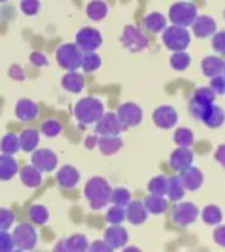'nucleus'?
Instances as JSON below:
<instances>
[{
	"instance_id": "obj_1",
	"label": "nucleus",
	"mask_w": 225,
	"mask_h": 252,
	"mask_svg": "<svg viewBox=\"0 0 225 252\" xmlns=\"http://www.w3.org/2000/svg\"><path fill=\"white\" fill-rule=\"evenodd\" d=\"M112 188L103 177H91L84 188V196L90 204L91 210H102L111 204Z\"/></svg>"
},
{
	"instance_id": "obj_2",
	"label": "nucleus",
	"mask_w": 225,
	"mask_h": 252,
	"mask_svg": "<svg viewBox=\"0 0 225 252\" xmlns=\"http://www.w3.org/2000/svg\"><path fill=\"white\" fill-rule=\"evenodd\" d=\"M103 114H105L103 103L97 97H93V96H87V97L81 99L74 108L75 118L81 124H87V126L97 123Z\"/></svg>"
},
{
	"instance_id": "obj_3",
	"label": "nucleus",
	"mask_w": 225,
	"mask_h": 252,
	"mask_svg": "<svg viewBox=\"0 0 225 252\" xmlns=\"http://www.w3.org/2000/svg\"><path fill=\"white\" fill-rule=\"evenodd\" d=\"M162 41L169 50L180 52V50H186L189 47V44L192 41V35H190L189 30L184 27L169 25L162 32Z\"/></svg>"
},
{
	"instance_id": "obj_4",
	"label": "nucleus",
	"mask_w": 225,
	"mask_h": 252,
	"mask_svg": "<svg viewBox=\"0 0 225 252\" xmlns=\"http://www.w3.org/2000/svg\"><path fill=\"white\" fill-rule=\"evenodd\" d=\"M83 50L75 43H65L56 50V61L60 68L66 71H77L81 66Z\"/></svg>"
},
{
	"instance_id": "obj_5",
	"label": "nucleus",
	"mask_w": 225,
	"mask_h": 252,
	"mask_svg": "<svg viewBox=\"0 0 225 252\" xmlns=\"http://www.w3.org/2000/svg\"><path fill=\"white\" fill-rule=\"evenodd\" d=\"M197 16V6L192 1H177L169 7V21L172 25L192 27Z\"/></svg>"
},
{
	"instance_id": "obj_6",
	"label": "nucleus",
	"mask_w": 225,
	"mask_h": 252,
	"mask_svg": "<svg viewBox=\"0 0 225 252\" xmlns=\"http://www.w3.org/2000/svg\"><path fill=\"white\" fill-rule=\"evenodd\" d=\"M13 245L22 251H31L37 247L38 235L31 223H19L12 232Z\"/></svg>"
},
{
	"instance_id": "obj_7",
	"label": "nucleus",
	"mask_w": 225,
	"mask_h": 252,
	"mask_svg": "<svg viewBox=\"0 0 225 252\" xmlns=\"http://www.w3.org/2000/svg\"><path fill=\"white\" fill-rule=\"evenodd\" d=\"M199 214H200V210L197 208V205L193 202H187V201L175 202L171 211L172 221L181 227H187L196 223V220L199 219Z\"/></svg>"
},
{
	"instance_id": "obj_8",
	"label": "nucleus",
	"mask_w": 225,
	"mask_h": 252,
	"mask_svg": "<svg viewBox=\"0 0 225 252\" xmlns=\"http://www.w3.org/2000/svg\"><path fill=\"white\" fill-rule=\"evenodd\" d=\"M121 43L127 50L136 52V53L149 47V38L136 25H125L122 37H121Z\"/></svg>"
},
{
	"instance_id": "obj_9",
	"label": "nucleus",
	"mask_w": 225,
	"mask_h": 252,
	"mask_svg": "<svg viewBox=\"0 0 225 252\" xmlns=\"http://www.w3.org/2000/svg\"><path fill=\"white\" fill-rule=\"evenodd\" d=\"M75 41H77L75 44L83 52H96L100 47V44H102V34L96 28L85 27V28H81L77 32Z\"/></svg>"
},
{
	"instance_id": "obj_10",
	"label": "nucleus",
	"mask_w": 225,
	"mask_h": 252,
	"mask_svg": "<svg viewBox=\"0 0 225 252\" xmlns=\"http://www.w3.org/2000/svg\"><path fill=\"white\" fill-rule=\"evenodd\" d=\"M116 117L119 118L121 124L125 128L137 127L141 123V120H143V111H141V108L137 103L127 102V103L119 105V108L116 111Z\"/></svg>"
},
{
	"instance_id": "obj_11",
	"label": "nucleus",
	"mask_w": 225,
	"mask_h": 252,
	"mask_svg": "<svg viewBox=\"0 0 225 252\" xmlns=\"http://www.w3.org/2000/svg\"><path fill=\"white\" fill-rule=\"evenodd\" d=\"M122 130H125V127L121 124L116 112H106L96 123V133L100 136H119Z\"/></svg>"
},
{
	"instance_id": "obj_12",
	"label": "nucleus",
	"mask_w": 225,
	"mask_h": 252,
	"mask_svg": "<svg viewBox=\"0 0 225 252\" xmlns=\"http://www.w3.org/2000/svg\"><path fill=\"white\" fill-rule=\"evenodd\" d=\"M31 164L41 173H50L57 167V157L50 149H35L31 155Z\"/></svg>"
},
{
	"instance_id": "obj_13",
	"label": "nucleus",
	"mask_w": 225,
	"mask_h": 252,
	"mask_svg": "<svg viewBox=\"0 0 225 252\" xmlns=\"http://www.w3.org/2000/svg\"><path fill=\"white\" fill-rule=\"evenodd\" d=\"M152 118H153V123L156 127H159L162 130H169V128L175 127V124L178 121V114L172 106L162 105L153 111Z\"/></svg>"
},
{
	"instance_id": "obj_14",
	"label": "nucleus",
	"mask_w": 225,
	"mask_h": 252,
	"mask_svg": "<svg viewBox=\"0 0 225 252\" xmlns=\"http://www.w3.org/2000/svg\"><path fill=\"white\" fill-rule=\"evenodd\" d=\"M128 232L125 227H122L121 224H111L105 233H103V241L115 251V250H122L124 247H127L128 244Z\"/></svg>"
},
{
	"instance_id": "obj_15",
	"label": "nucleus",
	"mask_w": 225,
	"mask_h": 252,
	"mask_svg": "<svg viewBox=\"0 0 225 252\" xmlns=\"http://www.w3.org/2000/svg\"><path fill=\"white\" fill-rule=\"evenodd\" d=\"M178 177H180L184 189L186 190H190V192L199 190L203 186V183H205V176H203L202 170L197 168V167H195V165H190L186 170L180 171Z\"/></svg>"
},
{
	"instance_id": "obj_16",
	"label": "nucleus",
	"mask_w": 225,
	"mask_h": 252,
	"mask_svg": "<svg viewBox=\"0 0 225 252\" xmlns=\"http://www.w3.org/2000/svg\"><path fill=\"white\" fill-rule=\"evenodd\" d=\"M193 34L197 38H208L217 32V22L209 15H197L195 22L192 24Z\"/></svg>"
},
{
	"instance_id": "obj_17",
	"label": "nucleus",
	"mask_w": 225,
	"mask_h": 252,
	"mask_svg": "<svg viewBox=\"0 0 225 252\" xmlns=\"http://www.w3.org/2000/svg\"><path fill=\"white\" fill-rule=\"evenodd\" d=\"M149 219V213L143 204V201H131L125 207V220L130 221L133 226H140L146 223Z\"/></svg>"
},
{
	"instance_id": "obj_18",
	"label": "nucleus",
	"mask_w": 225,
	"mask_h": 252,
	"mask_svg": "<svg viewBox=\"0 0 225 252\" xmlns=\"http://www.w3.org/2000/svg\"><path fill=\"white\" fill-rule=\"evenodd\" d=\"M193 161H195V154L190 148H177L175 151H172L169 157V165L175 171L186 170L187 167L193 165Z\"/></svg>"
},
{
	"instance_id": "obj_19",
	"label": "nucleus",
	"mask_w": 225,
	"mask_h": 252,
	"mask_svg": "<svg viewBox=\"0 0 225 252\" xmlns=\"http://www.w3.org/2000/svg\"><path fill=\"white\" fill-rule=\"evenodd\" d=\"M80 171L72 165H62L56 173V182L63 189H72L80 183Z\"/></svg>"
},
{
	"instance_id": "obj_20",
	"label": "nucleus",
	"mask_w": 225,
	"mask_h": 252,
	"mask_svg": "<svg viewBox=\"0 0 225 252\" xmlns=\"http://www.w3.org/2000/svg\"><path fill=\"white\" fill-rule=\"evenodd\" d=\"M146 210L149 214L153 216H161L165 214L169 208V202L167 199V196H159V195H147L143 201Z\"/></svg>"
},
{
	"instance_id": "obj_21",
	"label": "nucleus",
	"mask_w": 225,
	"mask_h": 252,
	"mask_svg": "<svg viewBox=\"0 0 225 252\" xmlns=\"http://www.w3.org/2000/svg\"><path fill=\"white\" fill-rule=\"evenodd\" d=\"M15 114L21 121H32L38 115V108L37 105L29 100V99H21L16 102L15 106Z\"/></svg>"
},
{
	"instance_id": "obj_22",
	"label": "nucleus",
	"mask_w": 225,
	"mask_h": 252,
	"mask_svg": "<svg viewBox=\"0 0 225 252\" xmlns=\"http://www.w3.org/2000/svg\"><path fill=\"white\" fill-rule=\"evenodd\" d=\"M124 142L119 136H100L97 140V146L100 152L106 157L115 155L121 151Z\"/></svg>"
},
{
	"instance_id": "obj_23",
	"label": "nucleus",
	"mask_w": 225,
	"mask_h": 252,
	"mask_svg": "<svg viewBox=\"0 0 225 252\" xmlns=\"http://www.w3.org/2000/svg\"><path fill=\"white\" fill-rule=\"evenodd\" d=\"M202 72L205 77H217L220 74H223V69H224V59H221L220 56L217 55H211V56H206L203 58L202 63Z\"/></svg>"
},
{
	"instance_id": "obj_24",
	"label": "nucleus",
	"mask_w": 225,
	"mask_h": 252,
	"mask_svg": "<svg viewBox=\"0 0 225 252\" xmlns=\"http://www.w3.org/2000/svg\"><path fill=\"white\" fill-rule=\"evenodd\" d=\"M19 177H21V182L24 183V186H27L29 189L38 188L41 185V182H43L41 171L37 170L32 164L22 167L21 171H19Z\"/></svg>"
},
{
	"instance_id": "obj_25",
	"label": "nucleus",
	"mask_w": 225,
	"mask_h": 252,
	"mask_svg": "<svg viewBox=\"0 0 225 252\" xmlns=\"http://www.w3.org/2000/svg\"><path fill=\"white\" fill-rule=\"evenodd\" d=\"M199 217L202 219V221H203L205 224L212 226V227H215V226L221 224V223H223V220H224L223 210H221L218 205H215V204H209V205H206V207L200 211Z\"/></svg>"
},
{
	"instance_id": "obj_26",
	"label": "nucleus",
	"mask_w": 225,
	"mask_h": 252,
	"mask_svg": "<svg viewBox=\"0 0 225 252\" xmlns=\"http://www.w3.org/2000/svg\"><path fill=\"white\" fill-rule=\"evenodd\" d=\"M202 123L209 127V128H220L225 123V112L220 105L212 103L211 108L208 109L206 115L203 117Z\"/></svg>"
},
{
	"instance_id": "obj_27",
	"label": "nucleus",
	"mask_w": 225,
	"mask_h": 252,
	"mask_svg": "<svg viewBox=\"0 0 225 252\" xmlns=\"http://www.w3.org/2000/svg\"><path fill=\"white\" fill-rule=\"evenodd\" d=\"M18 137H19V146L24 152H34L40 142V133L35 128H27Z\"/></svg>"
},
{
	"instance_id": "obj_28",
	"label": "nucleus",
	"mask_w": 225,
	"mask_h": 252,
	"mask_svg": "<svg viewBox=\"0 0 225 252\" xmlns=\"http://www.w3.org/2000/svg\"><path fill=\"white\" fill-rule=\"evenodd\" d=\"M62 87L71 93H80L84 89V77L77 71H68L62 77Z\"/></svg>"
},
{
	"instance_id": "obj_29",
	"label": "nucleus",
	"mask_w": 225,
	"mask_h": 252,
	"mask_svg": "<svg viewBox=\"0 0 225 252\" xmlns=\"http://www.w3.org/2000/svg\"><path fill=\"white\" fill-rule=\"evenodd\" d=\"M19 171L18 162L12 155H0V180H10Z\"/></svg>"
},
{
	"instance_id": "obj_30",
	"label": "nucleus",
	"mask_w": 225,
	"mask_h": 252,
	"mask_svg": "<svg viewBox=\"0 0 225 252\" xmlns=\"http://www.w3.org/2000/svg\"><path fill=\"white\" fill-rule=\"evenodd\" d=\"M143 27L150 32H161L167 28V18L159 12H152L144 16Z\"/></svg>"
},
{
	"instance_id": "obj_31",
	"label": "nucleus",
	"mask_w": 225,
	"mask_h": 252,
	"mask_svg": "<svg viewBox=\"0 0 225 252\" xmlns=\"http://www.w3.org/2000/svg\"><path fill=\"white\" fill-rule=\"evenodd\" d=\"M184 195H186V189H184L180 177L178 176L168 177L167 198H169V201H172V202H180V201H183Z\"/></svg>"
},
{
	"instance_id": "obj_32",
	"label": "nucleus",
	"mask_w": 225,
	"mask_h": 252,
	"mask_svg": "<svg viewBox=\"0 0 225 252\" xmlns=\"http://www.w3.org/2000/svg\"><path fill=\"white\" fill-rule=\"evenodd\" d=\"M21 149L19 146V137L13 133H7L0 140V151L4 155H15Z\"/></svg>"
},
{
	"instance_id": "obj_33",
	"label": "nucleus",
	"mask_w": 225,
	"mask_h": 252,
	"mask_svg": "<svg viewBox=\"0 0 225 252\" xmlns=\"http://www.w3.org/2000/svg\"><path fill=\"white\" fill-rule=\"evenodd\" d=\"M87 15L93 21H102L108 15V4L103 0H93L87 4Z\"/></svg>"
},
{
	"instance_id": "obj_34",
	"label": "nucleus",
	"mask_w": 225,
	"mask_h": 252,
	"mask_svg": "<svg viewBox=\"0 0 225 252\" xmlns=\"http://www.w3.org/2000/svg\"><path fill=\"white\" fill-rule=\"evenodd\" d=\"M174 142L178 148H192L195 143V134L187 127H180L174 133Z\"/></svg>"
},
{
	"instance_id": "obj_35",
	"label": "nucleus",
	"mask_w": 225,
	"mask_h": 252,
	"mask_svg": "<svg viewBox=\"0 0 225 252\" xmlns=\"http://www.w3.org/2000/svg\"><path fill=\"white\" fill-rule=\"evenodd\" d=\"M28 217H29L31 223H34L37 226H43L49 220V210L41 204H35L28 210Z\"/></svg>"
},
{
	"instance_id": "obj_36",
	"label": "nucleus",
	"mask_w": 225,
	"mask_h": 252,
	"mask_svg": "<svg viewBox=\"0 0 225 252\" xmlns=\"http://www.w3.org/2000/svg\"><path fill=\"white\" fill-rule=\"evenodd\" d=\"M167 188H168V177L167 176H155L150 179L147 185V190L150 195H159L167 196Z\"/></svg>"
},
{
	"instance_id": "obj_37",
	"label": "nucleus",
	"mask_w": 225,
	"mask_h": 252,
	"mask_svg": "<svg viewBox=\"0 0 225 252\" xmlns=\"http://www.w3.org/2000/svg\"><path fill=\"white\" fill-rule=\"evenodd\" d=\"M131 192L125 188H115L111 192V204L112 205H118V207H127L131 202Z\"/></svg>"
},
{
	"instance_id": "obj_38",
	"label": "nucleus",
	"mask_w": 225,
	"mask_h": 252,
	"mask_svg": "<svg viewBox=\"0 0 225 252\" xmlns=\"http://www.w3.org/2000/svg\"><path fill=\"white\" fill-rule=\"evenodd\" d=\"M169 62H171V66L175 71H184V69H187L190 66L192 58H190V55L186 50H180V52H174L172 53Z\"/></svg>"
},
{
	"instance_id": "obj_39",
	"label": "nucleus",
	"mask_w": 225,
	"mask_h": 252,
	"mask_svg": "<svg viewBox=\"0 0 225 252\" xmlns=\"http://www.w3.org/2000/svg\"><path fill=\"white\" fill-rule=\"evenodd\" d=\"M102 65V59L96 52H84L81 66L85 72H94Z\"/></svg>"
},
{
	"instance_id": "obj_40",
	"label": "nucleus",
	"mask_w": 225,
	"mask_h": 252,
	"mask_svg": "<svg viewBox=\"0 0 225 252\" xmlns=\"http://www.w3.org/2000/svg\"><path fill=\"white\" fill-rule=\"evenodd\" d=\"M106 221L109 224H122L125 221V208L124 207H118V205H112L108 208L106 211Z\"/></svg>"
},
{
	"instance_id": "obj_41",
	"label": "nucleus",
	"mask_w": 225,
	"mask_h": 252,
	"mask_svg": "<svg viewBox=\"0 0 225 252\" xmlns=\"http://www.w3.org/2000/svg\"><path fill=\"white\" fill-rule=\"evenodd\" d=\"M62 131V126L56 120H47L41 124V133L47 137H56Z\"/></svg>"
},
{
	"instance_id": "obj_42",
	"label": "nucleus",
	"mask_w": 225,
	"mask_h": 252,
	"mask_svg": "<svg viewBox=\"0 0 225 252\" xmlns=\"http://www.w3.org/2000/svg\"><path fill=\"white\" fill-rule=\"evenodd\" d=\"M215 97H217V94L212 92L211 87H199V89H196V92L193 94L195 100L205 102V103H215Z\"/></svg>"
},
{
	"instance_id": "obj_43",
	"label": "nucleus",
	"mask_w": 225,
	"mask_h": 252,
	"mask_svg": "<svg viewBox=\"0 0 225 252\" xmlns=\"http://www.w3.org/2000/svg\"><path fill=\"white\" fill-rule=\"evenodd\" d=\"M15 221V216L9 208H0V232H7Z\"/></svg>"
},
{
	"instance_id": "obj_44",
	"label": "nucleus",
	"mask_w": 225,
	"mask_h": 252,
	"mask_svg": "<svg viewBox=\"0 0 225 252\" xmlns=\"http://www.w3.org/2000/svg\"><path fill=\"white\" fill-rule=\"evenodd\" d=\"M212 49L220 55H225V31H217L212 35Z\"/></svg>"
},
{
	"instance_id": "obj_45",
	"label": "nucleus",
	"mask_w": 225,
	"mask_h": 252,
	"mask_svg": "<svg viewBox=\"0 0 225 252\" xmlns=\"http://www.w3.org/2000/svg\"><path fill=\"white\" fill-rule=\"evenodd\" d=\"M212 92L217 94V96H221V94H225V77L223 74L217 75V77H212L211 78V86Z\"/></svg>"
},
{
	"instance_id": "obj_46",
	"label": "nucleus",
	"mask_w": 225,
	"mask_h": 252,
	"mask_svg": "<svg viewBox=\"0 0 225 252\" xmlns=\"http://www.w3.org/2000/svg\"><path fill=\"white\" fill-rule=\"evenodd\" d=\"M15 250L12 233L9 232H0V252H10Z\"/></svg>"
},
{
	"instance_id": "obj_47",
	"label": "nucleus",
	"mask_w": 225,
	"mask_h": 252,
	"mask_svg": "<svg viewBox=\"0 0 225 252\" xmlns=\"http://www.w3.org/2000/svg\"><path fill=\"white\" fill-rule=\"evenodd\" d=\"M38 7H40V1L38 0H22L21 3V9L25 15H35L38 12Z\"/></svg>"
},
{
	"instance_id": "obj_48",
	"label": "nucleus",
	"mask_w": 225,
	"mask_h": 252,
	"mask_svg": "<svg viewBox=\"0 0 225 252\" xmlns=\"http://www.w3.org/2000/svg\"><path fill=\"white\" fill-rule=\"evenodd\" d=\"M212 238H214V242L221 247V248H225V224H218L215 226V230L212 233Z\"/></svg>"
},
{
	"instance_id": "obj_49",
	"label": "nucleus",
	"mask_w": 225,
	"mask_h": 252,
	"mask_svg": "<svg viewBox=\"0 0 225 252\" xmlns=\"http://www.w3.org/2000/svg\"><path fill=\"white\" fill-rule=\"evenodd\" d=\"M87 252H113V250L105 241H94L88 245Z\"/></svg>"
},
{
	"instance_id": "obj_50",
	"label": "nucleus",
	"mask_w": 225,
	"mask_h": 252,
	"mask_svg": "<svg viewBox=\"0 0 225 252\" xmlns=\"http://www.w3.org/2000/svg\"><path fill=\"white\" fill-rule=\"evenodd\" d=\"M31 62L35 65V66H46L47 65V59H46V56L43 55V53H40V52H34V53H31Z\"/></svg>"
},
{
	"instance_id": "obj_51",
	"label": "nucleus",
	"mask_w": 225,
	"mask_h": 252,
	"mask_svg": "<svg viewBox=\"0 0 225 252\" xmlns=\"http://www.w3.org/2000/svg\"><path fill=\"white\" fill-rule=\"evenodd\" d=\"M9 75L16 81H22L25 78V74H24V71H22V68L19 65H12L10 69H9Z\"/></svg>"
},
{
	"instance_id": "obj_52",
	"label": "nucleus",
	"mask_w": 225,
	"mask_h": 252,
	"mask_svg": "<svg viewBox=\"0 0 225 252\" xmlns=\"http://www.w3.org/2000/svg\"><path fill=\"white\" fill-rule=\"evenodd\" d=\"M215 161L223 167L225 170V143L223 145H220L218 148H217V151H215Z\"/></svg>"
},
{
	"instance_id": "obj_53",
	"label": "nucleus",
	"mask_w": 225,
	"mask_h": 252,
	"mask_svg": "<svg viewBox=\"0 0 225 252\" xmlns=\"http://www.w3.org/2000/svg\"><path fill=\"white\" fill-rule=\"evenodd\" d=\"M97 140H99V137H97V136H87V139H85L84 145H85V148H87V149H94V148L97 146Z\"/></svg>"
},
{
	"instance_id": "obj_54",
	"label": "nucleus",
	"mask_w": 225,
	"mask_h": 252,
	"mask_svg": "<svg viewBox=\"0 0 225 252\" xmlns=\"http://www.w3.org/2000/svg\"><path fill=\"white\" fill-rule=\"evenodd\" d=\"M122 252H143L140 248H137V247H133V245H130V247H124L122 248Z\"/></svg>"
},
{
	"instance_id": "obj_55",
	"label": "nucleus",
	"mask_w": 225,
	"mask_h": 252,
	"mask_svg": "<svg viewBox=\"0 0 225 252\" xmlns=\"http://www.w3.org/2000/svg\"><path fill=\"white\" fill-rule=\"evenodd\" d=\"M10 252H25V251H22V250H18V248H16V250H13V251H10Z\"/></svg>"
},
{
	"instance_id": "obj_56",
	"label": "nucleus",
	"mask_w": 225,
	"mask_h": 252,
	"mask_svg": "<svg viewBox=\"0 0 225 252\" xmlns=\"http://www.w3.org/2000/svg\"><path fill=\"white\" fill-rule=\"evenodd\" d=\"M223 75L225 77V61H224V69H223Z\"/></svg>"
},
{
	"instance_id": "obj_57",
	"label": "nucleus",
	"mask_w": 225,
	"mask_h": 252,
	"mask_svg": "<svg viewBox=\"0 0 225 252\" xmlns=\"http://www.w3.org/2000/svg\"><path fill=\"white\" fill-rule=\"evenodd\" d=\"M0 1H7V0H0Z\"/></svg>"
},
{
	"instance_id": "obj_58",
	"label": "nucleus",
	"mask_w": 225,
	"mask_h": 252,
	"mask_svg": "<svg viewBox=\"0 0 225 252\" xmlns=\"http://www.w3.org/2000/svg\"><path fill=\"white\" fill-rule=\"evenodd\" d=\"M224 19H225V10H224Z\"/></svg>"
}]
</instances>
